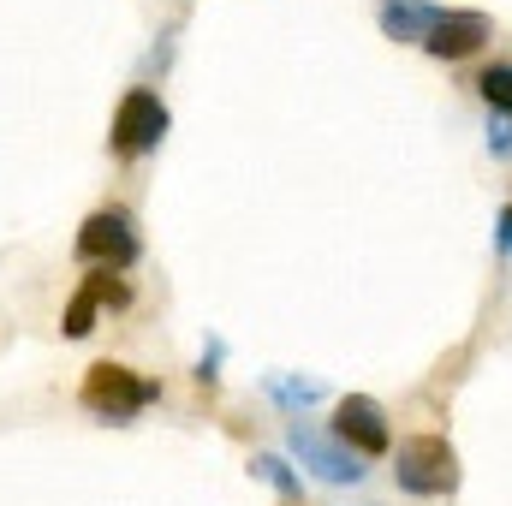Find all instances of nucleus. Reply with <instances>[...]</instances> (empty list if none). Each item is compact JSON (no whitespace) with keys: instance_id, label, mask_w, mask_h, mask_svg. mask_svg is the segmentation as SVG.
Returning a JSON list of instances; mask_svg holds the SVG:
<instances>
[{"instance_id":"nucleus-13","label":"nucleus","mask_w":512,"mask_h":506,"mask_svg":"<svg viewBox=\"0 0 512 506\" xmlns=\"http://www.w3.org/2000/svg\"><path fill=\"white\" fill-rule=\"evenodd\" d=\"M221 364H227V340H209V346H203V358H197V381H203V387H215V381H221Z\"/></svg>"},{"instance_id":"nucleus-10","label":"nucleus","mask_w":512,"mask_h":506,"mask_svg":"<svg viewBox=\"0 0 512 506\" xmlns=\"http://www.w3.org/2000/svg\"><path fill=\"white\" fill-rule=\"evenodd\" d=\"M477 96L489 102V114H512V54L507 60H489L477 72Z\"/></svg>"},{"instance_id":"nucleus-1","label":"nucleus","mask_w":512,"mask_h":506,"mask_svg":"<svg viewBox=\"0 0 512 506\" xmlns=\"http://www.w3.org/2000/svg\"><path fill=\"white\" fill-rule=\"evenodd\" d=\"M393 489L417 495V501H441L459 489V453L447 447V435H411L393 453Z\"/></svg>"},{"instance_id":"nucleus-3","label":"nucleus","mask_w":512,"mask_h":506,"mask_svg":"<svg viewBox=\"0 0 512 506\" xmlns=\"http://www.w3.org/2000/svg\"><path fill=\"white\" fill-rule=\"evenodd\" d=\"M286 447H292V459L310 471V477H322V483H364L370 471H364V453H352L340 435H322L316 423H286Z\"/></svg>"},{"instance_id":"nucleus-8","label":"nucleus","mask_w":512,"mask_h":506,"mask_svg":"<svg viewBox=\"0 0 512 506\" xmlns=\"http://www.w3.org/2000/svg\"><path fill=\"white\" fill-rule=\"evenodd\" d=\"M447 6H435V0H382V30L393 42H423V30L441 18Z\"/></svg>"},{"instance_id":"nucleus-11","label":"nucleus","mask_w":512,"mask_h":506,"mask_svg":"<svg viewBox=\"0 0 512 506\" xmlns=\"http://www.w3.org/2000/svg\"><path fill=\"white\" fill-rule=\"evenodd\" d=\"M262 387H268V399H274L280 411H304V405H316V399L328 393L322 381H298V376H268Z\"/></svg>"},{"instance_id":"nucleus-9","label":"nucleus","mask_w":512,"mask_h":506,"mask_svg":"<svg viewBox=\"0 0 512 506\" xmlns=\"http://www.w3.org/2000/svg\"><path fill=\"white\" fill-rule=\"evenodd\" d=\"M96 316H102V298H96V286L84 280V286L72 292L66 316H60V334H66V340H84V334H96Z\"/></svg>"},{"instance_id":"nucleus-5","label":"nucleus","mask_w":512,"mask_h":506,"mask_svg":"<svg viewBox=\"0 0 512 506\" xmlns=\"http://www.w3.org/2000/svg\"><path fill=\"white\" fill-rule=\"evenodd\" d=\"M78 256L84 262H108V268H131L143 256V239H137V221L126 209H96L84 215L78 227Z\"/></svg>"},{"instance_id":"nucleus-15","label":"nucleus","mask_w":512,"mask_h":506,"mask_svg":"<svg viewBox=\"0 0 512 506\" xmlns=\"http://www.w3.org/2000/svg\"><path fill=\"white\" fill-rule=\"evenodd\" d=\"M495 245H501V251L512 256V203L501 209V221H495Z\"/></svg>"},{"instance_id":"nucleus-6","label":"nucleus","mask_w":512,"mask_h":506,"mask_svg":"<svg viewBox=\"0 0 512 506\" xmlns=\"http://www.w3.org/2000/svg\"><path fill=\"white\" fill-rule=\"evenodd\" d=\"M334 435H340L352 453H364V459H387V453H393V423H387V411L370 393H346V399L334 405Z\"/></svg>"},{"instance_id":"nucleus-12","label":"nucleus","mask_w":512,"mask_h":506,"mask_svg":"<svg viewBox=\"0 0 512 506\" xmlns=\"http://www.w3.org/2000/svg\"><path fill=\"white\" fill-rule=\"evenodd\" d=\"M251 477H256V483H268V489H280L286 501H292V495H304V477H298L280 453H256V459H251Z\"/></svg>"},{"instance_id":"nucleus-2","label":"nucleus","mask_w":512,"mask_h":506,"mask_svg":"<svg viewBox=\"0 0 512 506\" xmlns=\"http://www.w3.org/2000/svg\"><path fill=\"white\" fill-rule=\"evenodd\" d=\"M161 399V381L137 376L126 364H114V358H102V364H90V376L78 387V405L90 411V417H102V423H131L137 411H149Z\"/></svg>"},{"instance_id":"nucleus-7","label":"nucleus","mask_w":512,"mask_h":506,"mask_svg":"<svg viewBox=\"0 0 512 506\" xmlns=\"http://www.w3.org/2000/svg\"><path fill=\"white\" fill-rule=\"evenodd\" d=\"M489 42V18L483 12H441L429 30H423V54L429 60H471L477 48Z\"/></svg>"},{"instance_id":"nucleus-14","label":"nucleus","mask_w":512,"mask_h":506,"mask_svg":"<svg viewBox=\"0 0 512 506\" xmlns=\"http://www.w3.org/2000/svg\"><path fill=\"white\" fill-rule=\"evenodd\" d=\"M489 149H495L501 161H512V114H495V120H489Z\"/></svg>"},{"instance_id":"nucleus-4","label":"nucleus","mask_w":512,"mask_h":506,"mask_svg":"<svg viewBox=\"0 0 512 506\" xmlns=\"http://www.w3.org/2000/svg\"><path fill=\"white\" fill-rule=\"evenodd\" d=\"M167 126H173L167 102H161L155 90H143V84H137V90H126V96H120V108H114V131H108V149H114V155H126V161H137V155L161 149Z\"/></svg>"}]
</instances>
